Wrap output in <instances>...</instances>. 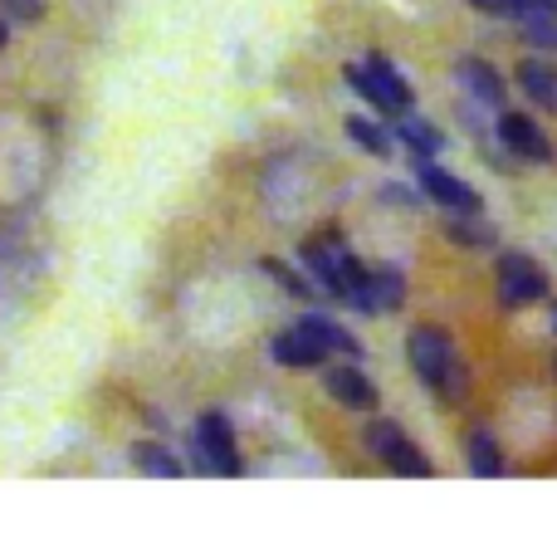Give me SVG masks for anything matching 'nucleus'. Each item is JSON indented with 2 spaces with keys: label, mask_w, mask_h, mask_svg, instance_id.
Listing matches in <instances>:
<instances>
[{
  "label": "nucleus",
  "mask_w": 557,
  "mask_h": 543,
  "mask_svg": "<svg viewBox=\"0 0 557 543\" xmlns=\"http://www.w3.org/2000/svg\"><path fill=\"white\" fill-rule=\"evenodd\" d=\"M406 362H411V372L445 402V407H455V402L465 397V387H470V372H465V362H460V348H455V338L445 329H435V323H416V329L406 333Z\"/></svg>",
  "instance_id": "nucleus-1"
},
{
  "label": "nucleus",
  "mask_w": 557,
  "mask_h": 543,
  "mask_svg": "<svg viewBox=\"0 0 557 543\" xmlns=\"http://www.w3.org/2000/svg\"><path fill=\"white\" fill-rule=\"evenodd\" d=\"M196 466L211 470V476H245V460L240 451H235V427L225 421V411H206L201 421H196Z\"/></svg>",
  "instance_id": "nucleus-2"
},
{
  "label": "nucleus",
  "mask_w": 557,
  "mask_h": 543,
  "mask_svg": "<svg viewBox=\"0 0 557 543\" xmlns=\"http://www.w3.org/2000/svg\"><path fill=\"white\" fill-rule=\"evenodd\" d=\"M494 280H499V299L504 309H529V304L548 299V270H543L533 255H499V264H494Z\"/></svg>",
  "instance_id": "nucleus-3"
},
{
  "label": "nucleus",
  "mask_w": 557,
  "mask_h": 543,
  "mask_svg": "<svg viewBox=\"0 0 557 543\" xmlns=\"http://www.w3.org/2000/svg\"><path fill=\"white\" fill-rule=\"evenodd\" d=\"M416 186H421L435 206H445L450 215H480L484 211L480 192H474L470 182H460V176H450L445 166H435V157H416Z\"/></svg>",
  "instance_id": "nucleus-4"
},
{
  "label": "nucleus",
  "mask_w": 557,
  "mask_h": 543,
  "mask_svg": "<svg viewBox=\"0 0 557 543\" xmlns=\"http://www.w3.org/2000/svg\"><path fill=\"white\" fill-rule=\"evenodd\" d=\"M494 133H499V143L509 147L519 162H553L548 133H543L529 113H509V108H499V127H494Z\"/></svg>",
  "instance_id": "nucleus-5"
},
{
  "label": "nucleus",
  "mask_w": 557,
  "mask_h": 543,
  "mask_svg": "<svg viewBox=\"0 0 557 543\" xmlns=\"http://www.w3.org/2000/svg\"><path fill=\"white\" fill-rule=\"evenodd\" d=\"M323 387H327V397L343 402L347 411H376V387H372V378H367V372L357 368L352 358L337 362V368H327V372H323Z\"/></svg>",
  "instance_id": "nucleus-6"
},
{
  "label": "nucleus",
  "mask_w": 557,
  "mask_h": 543,
  "mask_svg": "<svg viewBox=\"0 0 557 543\" xmlns=\"http://www.w3.org/2000/svg\"><path fill=\"white\" fill-rule=\"evenodd\" d=\"M455 78H460L465 94H470L474 103H484V108H504V98H509V84H504V74L490 64V59L465 54L460 64H455Z\"/></svg>",
  "instance_id": "nucleus-7"
},
{
  "label": "nucleus",
  "mask_w": 557,
  "mask_h": 543,
  "mask_svg": "<svg viewBox=\"0 0 557 543\" xmlns=\"http://www.w3.org/2000/svg\"><path fill=\"white\" fill-rule=\"evenodd\" d=\"M270 358L278 362V368L298 372V368H318V362L327 358V348H323V343H318L308 329H298V323H294V329H284V333H278V338L270 343Z\"/></svg>",
  "instance_id": "nucleus-8"
},
{
  "label": "nucleus",
  "mask_w": 557,
  "mask_h": 543,
  "mask_svg": "<svg viewBox=\"0 0 557 543\" xmlns=\"http://www.w3.org/2000/svg\"><path fill=\"white\" fill-rule=\"evenodd\" d=\"M513 78H519V88L533 98V103L557 113V69L553 64H543V59H523V64L513 69Z\"/></svg>",
  "instance_id": "nucleus-9"
},
{
  "label": "nucleus",
  "mask_w": 557,
  "mask_h": 543,
  "mask_svg": "<svg viewBox=\"0 0 557 543\" xmlns=\"http://www.w3.org/2000/svg\"><path fill=\"white\" fill-rule=\"evenodd\" d=\"M367 69H372V78H376V84H382L386 103H392L396 113H406V108L416 103V94H411V84H406V74L392 64V59L382 54V49H372V54H367Z\"/></svg>",
  "instance_id": "nucleus-10"
},
{
  "label": "nucleus",
  "mask_w": 557,
  "mask_h": 543,
  "mask_svg": "<svg viewBox=\"0 0 557 543\" xmlns=\"http://www.w3.org/2000/svg\"><path fill=\"white\" fill-rule=\"evenodd\" d=\"M298 329H308L313 333L318 343H323L327 353H337V358H362V343L352 338V333L343 329V323H333V319H323V313H304V319H298Z\"/></svg>",
  "instance_id": "nucleus-11"
},
{
  "label": "nucleus",
  "mask_w": 557,
  "mask_h": 543,
  "mask_svg": "<svg viewBox=\"0 0 557 543\" xmlns=\"http://www.w3.org/2000/svg\"><path fill=\"white\" fill-rule=\"evenodd\" d=\"M347 137H352L362 152H372V157H392V147H396V127H386V123H376V118H362V113H352L347 118Z\"/></svg>",
  "instance_id": "nucleus-12"
},
{
  "label": "nucleus",
  "mask_w": 557,
  "mask_h": 543,
  "mask_svg": "<svg viewBox=\"0 0 557 543\" xmlns=\"http://www.w3.org/2000/svg\"><path fill=\"white\" fill-rule=\"evenodd\" d=\"M406 304V274L396 264H372V309L396 313Z\"/></svg>",
  "instance_id": "nucleus-13"
},
{
  "label": "nucleus",
  "mask_w": 557,
  "mask_h": 543,
  "mask_svg": "<svg viewBox=\"0 0 557 543\" xmlns=\"http://www.w3.org/2000/svg\"><path fill=\"white\" fill-rule=\"evenodd\" d=\"M133 466L147 470V476H157V480H182L186 476V466L162 446V441H137V446H133Z\"/></svg>",
  "instance_id": "nucleus-14"
},
{
  "label": "nucleus",
  "mask_w": 557,
  "mask_h": 543,
  "mask_svg": "<svg viewBox=\"0 0 557 543\" xmlns=\"http://www.w3.org/2000/svg\"><path fill=\"white\" fill-rule=\"evenodd\" d=\"M445 235H450L455 245H465V250H494V245H499V231H494L490 221H480V215H450Z\"/></svg>",
  "instance_id": "nucleus-15"
},
{
  "label": "nucleus",
  "mask_w": 557,
  "mask_h": 543,
  "mask_svg": "<svg viewBox=\"0 0 557 543\" xmlns=\"http://www.w3.org/2000/svg\"><path fill=\"white\" fill-rule=\"evenodd\" d=\"M396 143H406L416 157H435L445 147V137H441V127H431L425 118H401V123H396Z\"/></svg>",
  "instance_id": "nucleus-16"
},
{
  "label": "nucleus",
  "mask_w": 557,
  "mask_h": 543,
  "mask_svg": "<svg viewBox=\"0 0 557 543\" xmlns=\"http://www.w3.org/2000/svg\"><path fill=\"white\" fill-rule=\"evenodd\" d=\"M470 470L480 480H499L504 476V451H499V441H494L490 431H474L470 436Z\"/></svg>",
  "instance_id": "nucleus-17"
},
{
  "label": "nucleus",
  "mask_w": 557,
  "mask_h": 543,
  "mask_svg": "<svg viewBox=\"0 0 557 543\" xmlns=\"http://www.w3.org/2000/svg\"><path fill=\"white\" fill-rule=\"evenodd\" d=\"M343 74H347V84L357 88V98H367V103H372V108H376V113H382V118H386V113H396V108L386 103L382 84H376V78H372V69H367V64H347Z\"/></svg>",
  "instance_id": "nucleus-18"
},
{
  "label": "nucleus",
  "mask_w": 557,
  "mask_h": 543,
  "mask_svg": "<svg viewBox=\"0 0 557 543\" xmlns=\"http://www.w3.org/2000/svg\"><path fill=\"white\" fill-rule=\"evenodd\" d=\"M509 20L529 25V20H557V0H509Z\"/></svg>",
  "instance_id": "nucleus-19"
},
{
  "label": "nucleus",
  "mask_w": 557,
  "mask_h": 543,
  "mask_svg": "<svg viewBox=\"0 0 557 543\" xmlns=\"http://www.w3.org/2000/svg\"><path fill=\"white\" fill-rule=\"evenodd\" d=\"M260 270H264V274H274V280L284 284V294H294V299H308V284L298 280V274L288 270L284 260H260Z\"/></svg>",
  "instance_id": "nucleus-20"
},
{
  "label": "nucleus",
  "mask_w": 557,
  "mask_h": 543,
  "mask_svg": "<svg viewBox=\"0 0 557 543\" xmlns=\"http://www.w3.org/2000/svg\"><path fill=\"white\" fill-rule=\"evenodd\" d=\"M519 35L533 49H557V20H529V25H519Z\"/></svg>",
  "instance_id": "nucleus-21"
},
{
  "label": "nucleus",
  "mask_w": 557,
  "mask_h": 543,
  "mask_svg": "<svg viewBox=\"0 0 557 543\" xmlns=\"http://www.w3.org/2000/svg\"><path fill=\"white\" fill-rule=\"evenodd\" d=\"M480 15H494V20H509V0H470Z\"/></svg>",
  "instance_id": "nucleus-22"
},
{
  "label": "nucleus",
  "mask_w": 557,
  "mask_h": 543,
  "mask_svg": "<svg viewBox=\"0 0 557 543\" xmlns=\"http://www.w3.org/2000/svg\"><path fill=\"white\" fill-rule=\"evenodd\" d=\"M553 329H557V304H553Z\"/></svg>",
  "instance_id": "nucleus-23"
},
{
  "label": "nucleus",
  "mask_w": 557,
  "mask_h": 543,
  "mask_svg": "<svg viewBox=\"0 0 557 543\" xmlns=\"http://www.w3.org/2000/svg\"><path fill=\"white\" fill-rule=\"evenodd\" d=\"M0 45H5V25H0Z\"/></svg>",
  "instance_id": "nucleus-24"
}]
</instances>
